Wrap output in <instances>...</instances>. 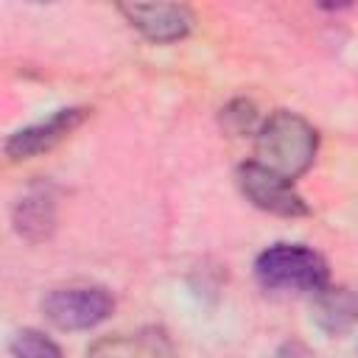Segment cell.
Wrapping results in <instances>:
<instances>
[{
    "instance_id": "cell-1",
    "label": "cell",
    "mask_w": 358,
    "mask_h": 358,
    "mask_svg": "<svg viewBox=\"0 0 358 358\" xmlns=\"http://www.w3.org/2000/svg\"><path fill=\"white\" fill-rule=\"evenodd\" d=\"M316 148H319L316 129L305 117L280 109L268 115L263 126L257 129V143H255L257 159L255 162L294 182L310 168Z\"/></svg>"
},
{
    "instance_id": "cell-2",
    "label": "cell",
    "mask_w": 358,
    "mask_h": 358,
    "mask_svg": "<svg viewBox=\"0 0 358 358\" xmlns=\"http://www.w3.org/2000/svg\"><path fill=\"white\" fill-rule=\"evenodd\" d=\"M255 277L263 288L308 291L316 294L330 285V268L324 257L299 243H274L255 260Z\"/></svg>"
},
{
    "instance_id": "cell-3",
    "label": "cell",
    "mask_w": 358,
    "mask_h": 358,
    "mask_svg": "<svg viewBox=\"0 0 358 358\" xmlns=\"http://www.w3.org/2000/svg\"><path fill=\"white\" fill-rule=\"evenodd\" d=\"M115 296L101 285H64L53 288L42 299V313L59 330H90L109 319Z\"/></svg>"
},
{
    "instance_id": "cell-4",
    "label": "cell",
    "mask_w": 358,
    "mask_h": 358,
    "mask_svg": "<svg viewBox=\"0 0 358 358\" xmlns=\"http://www.w3.org/2000/svg\"><path fill=\"white\" fill-rule=\"evenodd\" d=\"M241 193L260 210L274 213V215H285V218H296V215H308V204L305 199L296 193L294 182L263 168L260 162H243L235 173Z\"/></svg>"
},
{
    "instance_id": "cell-5",
    "label": "cell",
    "mask_w": 358,
    "mask_h": 358,
    "mask_svg": "<svg viewBox=\"0 0 358 358\" xmlns=\"http://www.w3.org/2000/svg\"><path fill=\"white\" fill-rule=\"evenodd\" d=\"M120 14L151 42H176L193 28V14L179 3H129Z\"/></svg>"
},
{
    "instance_id": "cell-6",
    "label": "cell",
    "mask_w": 358,
    "mask_h": 358,
    "mask_svg": "<svg viewBox=\"0 0 358 358\" xmlns=\"http://www.w3.org/2000/svg\"><path fill=\"white\" fill-rule=\"evenodd\" d=\"M90 115V109L84 106H70V109H59L56 115H50L42 123H34L28 129H20L17 134L8 137L6 143V154L11 159H28L36 157L48 148H53L59 140H64L76 126H81V120Z\"/></svg>"
},
{
    "instance_id": "cell-7",
    "label": "cell",
    "mask_w": 358,
    "mask_h": 358,
    "mask_svg": "<svg viewBox=\"0 0 358 358\" xmlns=\"http://www.w3.org/2000/svg\"><path fill=\"white\" fill-rule=\"evenodd\" d=\"M310 316L324 333L344 336L358 324V294L347 285H324L313 294Z\"/></svg>"
},
{
    "instance_id": "cell-8",
    "label": "cell",
    "mask_w": 358,
    "mask_h": 358,
    "mask_svg": "<svg viewBox=\"0 0 358 358\" xmlns=\"http://www.w3.org/2000/svg\"><path fill=\"white\" fill-rule=\"evenodd\" d=\"M11 355L14 358H62V350L45 333H39L34 327H25V330L14 333Z\"/></svg>"
},
{
    "instance_id": "cell-9",
    "label": "cell",
    "mask_w": 358,
    "mask_h": 358,
    "mask_svg": "<svg viewBox=\"0 0 358 358\" xmlns=\"http://www.w3.org/2000/svg\"><path fill=\"white\" fill-rule=\"evenodd\" d=\"M277 358H313V352L305 344H299V341H288V344H282Z\"/></svg>"
}]
</instances>
